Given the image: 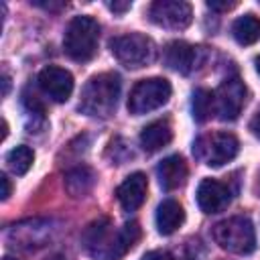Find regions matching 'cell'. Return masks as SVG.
<instances>
[{"label":"cell","instance_id":"8fae6325","mask_svg":"<svg viewBox=\"0 0 260 260\" xmlns=\"http://www.w3.org/2000/svg\"><path fill=\"white\" fill-rule=\"evenodd\" d=\"M197 205L203 213H217L232 201V191L217 179H203L197 187Z\"/></svg>","mask_w":260,"mask_h":260},{"label":"cell","instance_id":"3957f363","mask_svg":"<svg viewBox=\"0 0 260 260\" xmlns=\"http://www.w3.org/2000/svg\"><path fill=\"white\" fill-rule=\"evenodd\" d=\"M100 24L91 16H75L69 20L63 37V49L69 59L85 63L98 53Z\"/></svg>","mask_w":260,"mask_h":260},{"label":"cell","instance_id":"d4e9b609","mask_svg":"<svg viewBox=\"0 0 260 260\" xmlns=\"http://www.w3.org/2000/svg\"><path fill=\"white\" fill-rule=\"evenodd\" d=\"M207 6L209 8H213V10H230V8H234L236 6V2H207Z\"/></svg>","mask_w":260,"mask_h":260},{"label":"cell","instance_id":"5b68a950","mask_svg":"<svg viewBox=\"0 0 260 260\" xmlns=\"http://www.w3.org/2000/svg\"><path fill=\"white\" fill-rule=\"evenodd\" d=\"M240 152V140L232 132H209L193 142V154L207 167H221Z\"/></svg>","mask_w":260,"mask_h":260},{"label":"cell","instance_id":"4316f807","mask_svg":"<svg viewBox=\"0 0 260 260\" xmlns=\"http://www.w3.org/2000/svg\"><path fill=\"white\" fill-rule=\"evenodd\" d=\"M8 85H10V79H8V75H4V95L8 93Z\"/></svg>","mask_w":260,"mask_h":260},{"label":"cell","instance_id":"603a6c76","mask_svg":"<svg viewBox=\"0 0 260 260\" xmlns=\"http://www.w3.org/2000/svg\"><path fill=\"white\" fill-rule=\"evenodd\" d=\"M130 6H132L130 2H110V4H108V8H110L112 12H118V14L130 10Z\"/></svg>","mask_w":260,"mask_h":260},{"label":"cell","instance_id":"ac0fdd59","mask_svg":"<svg viewBox=\"0 0 260 260\" xmlns=\"http://www.w3.org/2000/svg\"><path fill=\"white\" fill-rule=\"evenodd\" d=\"M232 37L238 45H254L260 41V18L256 14H242L232 24Z\"/></svg>","mask_w":260,"mask_h":260},{"label":"cell","instance_id":"2e32d148","mask_svg":"<svg viewBox=\"0 0 260 260\" xmlns=\"http://www.w3.org/2000/svg\"><path fill=\"white\" fill-rule=\"evenodd\" d=\"M185 221V209L175 199H165L156 209V230L160 236H171Z\"/></svg>","mask_w":260,"mask_h":260},{"label":"cell","instance_id":"44dd1931","mask_svg":"<svg viewBox=\"0 0 260 260\" xmlns=\"http://www.w3.org/2000/svg\"><path fill=\"white\" fill-rule=\"evenodd\" d=\"M140 260H173V256L169 252H165V250H150Z\"/></svg>","mask_w":260,"mask_h":260},{"label":"cell","instance_id":"83f0119b","mask_svg":"<svg viewBox=\"0 0 260 260\" xmlns=\"http://www.w3.org/2000/svg\"><path fill=\"white\" fill-rule=\"evenodd\" d=\"M254 65H256V71H258V75H260V55L256 57V61H254Z\"/></svg>","mask_w":260,"mask_h":260},{"label":"cell","instance_id":"30bf717a","mask_svg":"<svg viewBox=\"0 0 260 260\" xmlns=\"http://www.w3.org/2000/svg\"><path fill=\"white\" fill-rule=\"evenodd\" d=\"M39 85L53 102L61 104V102H67L73 93V75L63 67L49 65V67L41 69Z\"/></svg>","mask_w":260,"mask_h":260},{"label":"cell","instance_id":"9c48e42d","mask_svg":"<svg viewBox=\"0 0 260 260\" xmlns=\"http://www.w3.org/2000/svg\"><path fill=\"white\" fill-rule=\"evenodd\" d=\"M148 16L158 26L181 30L191 24L193 8L189 2H183V0H156L150 4Z\"/></svg>","mask_w":260,"mask_h":260},{"label":"cell","instance_id":"8992f818","mask_svg":"<svg viewBox=\"0 0 260 260\" xmlns=\"http://www.w3.org/2000/svg\"><path fill=\"white\" fill-rule=\"evenodd\" d=\"M110 49H112V55L128 69H140L152 63L156 55L154 41L140 32H128V35L114 37L110 41Z\"/></svg>","mask_w":260,"mask_h":260},{"label":"cell","instance_id":"7c38bea8","mask_svg":"<svg viewBox=\"0 0 260 260\" xmlns=\"http://www.w3.org/2000/svg\"><path fill=\"white\" fill-rule=\"evenodd\" d=\"M146 191H148L146 175L144 173H132L118 185L116 197H118V203L122 205L124 211H136L146 201Z\"/></svg>","mask_w":260,"mask_h":260},{"label":"cell","instance_id":"7a4b0ae2","mask_svg":"<svg viewBox=\"0 0 260 260\" xmlns=\"http://www.w3.org/2000/svg\"><path fill=\"white\" fill-rule=\"evenodd\" d=\"M120 98V77L116 73H98L81 89L79 110L85 116L108 118L114 114Z\"/></svg>","mask_w":260,"mask_h":260},{"label":"cell","instance_id":"277c9868","mask_svg":"<svg viewBox=\"0 0 260 260\" xmlns=\"http://www.w3.org/2000/svg\"><path fill=\"white\" fill-rule=\"evenodd\" d=\"M213 240L232 254H250L256 250V232L246 215H234L213 225Z\"/></svg>","mask_w":260,"mask_h":260},{"label":"cell","instance_id":"cb8c5ba5","mask_svg":"<svg viewBox=\"0 0 260 260\" xmlns=\"http://www.w3.org/2000/svg\"><path fill=\"white\" fill-rule=\"evenodd\" d=\"M0 183H2V199L6 201V199L10 197V193H12V185H10V181H8V177H6V175H2V177H0Z\"/></svg>","mask_w":260,"mask_h":260},{"label":"cell","instance_id":"f546056e","mask_svg":"<svg viewBox=\"0 0 260 260\" xmlns=\"http://www.w3.org/2000/svg\"><path fill=\"white\" fill-rule=\"evenodd\" d=\"M4 260H14V258H10V256H6V258H4Z\"/></svg>","mask_w":260,"mask_h":260},{"label":"cell","instance_id":"4fadbf2b","mask_svg":"<svg viewBox=\"0 0 260 260\" xmlns=\"http://www.w3.org/2000/svg\"><path fill=\"white\" fill-rule=\"evenodd\" d=\"M187 175H189V169H187V162L181 154H171V156L162 158L156 167V177H158V183L165 191H173V189L183 187L187 181Z\"/></svg>","mask_w":260,"mask_h":260},{"label":"cell","instance_id":"ffe728a7","mask_svg":"<svg viewBox=\"0 0 260 260\" xmlns=\"http://www.w3.org/2000/svg\"><path fill=\"white\" fill-rule=\"evenodd\" d=\"M211 110H213V93L209 89H203V87H197L193 91V100H191V112H193V118L197 122H205L209 116H211Z\"/></svg>","mask_w":260,"mask_h":260},{"label":"cell","instance_id":"e0dca14e","mask_svg":"<svg viewBox=\"0 0 260 260\" xmlns=\"http://www.w3.org/2000/svg\"><path fill=\"white\" fill-rule=\"evenodd\" d=\"M63 183H65V191L71 197H85L95 185V173H93V169L79 165L65 173Z\"/></svg>","mask_w":260,"mask_h":260},{"label":"cell","instance_id":"484cf974","mask_svg":"<svg viewBox=\"0 0 260 260\" xmlns=\"http://www.w3.org/2000/svg\"><path fill=\"white\" fill-rule=\"evenodd\" d=\"M35 4H37V6H43V8H47V10H59V8H63V6H65V4H51V2H49V4L35 2Z\"/></svg>","mask_w":260,"mask_h":260},{"label":"cell","instance_id":"d6986e66","mask_svg":"<svg viewBox=\"0 0 260 260\" xmlns=\"http://www.w3.org/2000/svg\"><path fill=\"white\" fill-rule=\"evenodd\" d=\"M32 160H35V152L20 144V146H14L8 154H6V162H8V169L14 173V175H24L30 167H32Z\"/></svg>","mask_w":260,"mask_h":260},{"label":"cell","instance_id":"9a60e30c","mask_svg":"<svg viewBox=\"0 0 260 260\" xmlns=\"http://www.w3.org/2000/svg\"><path fill=\"white\" fill-rule=\"evenodd\" d=\"M171 140H173V128H171L169 120H154V122L146 124L140 132V146L146 152H156V150L165 148Z\"/></svg>","mask_w":260,"mask_h":260},{"label":"cell","instance_id":"7402d4cb","mask_svg":"<svg viewBox=\"0 0 260 260\" xmlns=\"http://www.w3.org/2000/svg\"><path fill=\"white\" fill-rule=\"evenodd\" d=\"M250 132L260 140V108L256 110V114H254L252 120H250Z\"/></svg>","mask_w":260,"mask_h":260},{"label":"cell","instance_id":"ba28073f","mask_svg":"<svg viewBox=\"0 0 260 260\" xmlns=\"http://www.w3.org/2000/svg\"><path fill=\"white\" fill-rule=\"evenodd\" d=\"M246 93H248V89L242 79H238V77L225 79L213 93V110H215L217 118L223 122L236 120L246 104Z\"/></svg>","mask_w":260,"mask_h":260},{"label":"cell","instance_id":"5bb4252c","mask_svg":"<svg viewBox=\"0 0 260 260\" xmlns=\"http://www.w3.org/2000/svg\"><path fill=\"white\" fill-rule=\"evenodd\" d=\"M165 63L179 73H191L197 63V47L185 41H173L165 49Z\"/></svg>","mask_w":260,"mask_h":260},{"label":"cell","instance_id":"6da1fadb","mask_svg":"<svg viewBox=\"0 0 260 260\" xmlns=\"http://www.w3.org/2000/svg\"><path fill=\"white\" fill-rule=\"evenodd\" d=\"M138 240L140 225L136 221H128L114 230L112 221L106 217L91 221L81 236V244L93 260H120Z\"/></svg>","mask_w":260,"mask_h":260},{"label":"cell","instance_id":"52a82bcc","mask_svg":"<svg viewBox=\"0 0 260 260\" xmlns=\"http://www.w3.org/2000/svg\"><path fill=\"white\" fill-rule=\"evenodd\" d=\"M171 83L165 77H148L140 79L128 98V112L132 116H142L152 110H158L165 106L171 98Z\"/></svg>","mask_w":260,"mask_h":260},{"label":"cell","instance_id":"f1b7e54d","mask_svg":"<svg viewBox=\"0 0 260 260\" xmlns=\"http://www.w3.org/2000/svg\"><path fill=\"white\" fill-rule=\"evenodd\" d=\"M47 260H67V258H63V256H59V254H55V256H51V258H47Z\"/></svg>","mask_w":260,"mask_h":260}]
</instances>
